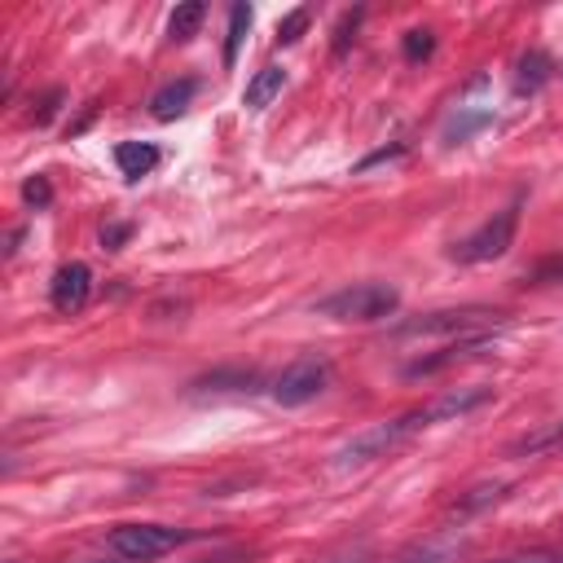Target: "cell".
Returning <instances> with one entry per match:
<instances>
[{"label":"cell","instance_id":"cell-22","mask_svg":"<svg viewBox=\"0 0 563 563\" xmlns=\"http://www.w3.org/2000/svg\"><path fill=\"white\" fill-rule=\"evenodd\" d=\"M501 493H506V484H484V488H471V497H457V501H453V510H457V515H466V510H479V506L497 501Z\"/></svg>","mask_w":563,"mask_h":563},{"label":"cell","instance_id":"cell-18","mask_svg":"<svg viewBox=\"0 0 563 563\" xmlns=\"http://www.w3.org/2000/svg\"><path fill=\"white\" fill-rule=\"evenodd\" d=\"M312 22V9H290L282 22H277V44H295Z\"/></svg>","mask_w":563,"mask_h":563},{"label":"cell","instance_id":"cell-6","mask_svg":"<svg viewBox=\"0 0 563 563\" xmlns=\"http://www.w3.org/2000/svg\"><path fill=\"white\" fill-rule=\"evenodd\" d=\"M330 387V361L325 356H299V361H290L277 378H273V400L282 405V409H299V405H308V400H317L321 391Z\"/></svg>","mask_w":563,"mask_h":563},{"label":"cell","instance_id":"cell-13","mask_svg":"<svg viewBox=\"0 0 563 563\" xmlns=\"http://www.w3.org/2000/svg\"><path fill=\"white\" fill-rule=\"evenodd\" d=\"M194 387L198 391H255L260 387V374L255 369H211Z\"/></svg>","mask_w":563,"mask_h":563},{"label":"cell","instance_id":"cell-26","mask_svg":"<svg viewBox=\"0 0 563 563\" xmlns=\"http://www.w3.org/2000/svg\"><path fill=\"white\" fill-rule=\"evenodd\" d=\"M356 26H361V9L343 13V22H339V31H334V53H347V44L356 40Z\"/></svg>","mask_w":563,"mask_h":563},{"label":"cell","instance_id":"cell-3","mask_svg":"<svg viewBox=\"0 0 563 563\" xmlns=\"http://www.w3.org/2000/svg\"><path fill=\"white\" fill-rule=\"evenodd\" d=\"M189 537H194V532L167 528V523H119V528L106 537V545H110V554L123 559V563H150V559H163L167 550L185 545Z\"/></svg>","mask_w":563,"mask_h":563},{"label":"cell","instance_id":"cell-25","mask_svg":"<svg viewBox=\"0 0 563 563\" xmlns=\"http://www.w3.org/2000/svg\"><path fill=\"white\" fill-rule=\"evenodd\" d=\"M22 198H26L35 211H44V207L53 202V185H48V176H31V180L22 185Z\"/></svg>","mask_w":563,"mask_h":563},{"label":"cell","instance_id":"cell-24","mask_svg":"<svg viewBox=\"0 0 563 563\" xmlns=\"http://www.w3.org/2000/svg\"><path fill=\"white\" fill-rule=\"evenodd\" d=\"M528 282L532 286H550V282H563V255H545L528 268Z\"/></svg>","mask_w":563,"mask_h":563},{"label":"cell","instance_id":"cell-9","mask_svg":"<svg viewBox=\"0 0 563 563\" xmlns=\"http://www.w3.org/2000/svg\"><path fill=\"white\" fill-rule=\"evenodd\" d=\"M194 92H198V84H194V79H176V84H163V88L150 97V114H154L158 123H167V119H176V114H185V110H189Z\"/></svg>","mask_w":563,"mask_h":563},{"label":"cell","instance_id":"cell-21","mask_svg":"<svg viewBox=\"0 0 563 563\" xmlns=\"http://www.w3.org/2000/svg\"><path fill=\"white\" fill-rule=\"evenodd\" d=\"M484 123H493V114L488 110H479V114H453V123L444 128V136L449 141H466L475 128H484Z\"/></svg>","mask_w":563,"mask_h":563},{"label":"cell","instance_id":"cell-2","mask_svg":"<svg viewBox=\"0 0 563 563\" xmlns=\"http://www.w3.org/2000/svg\"><path fill=\"white\" fill-rule=\"evenodd\" d=\"M396 308H400V290L387 282H356V286H343L317 303V312L334 317V321H383Z\"/></svg>","mask_w":563,"mask_h":563},{"label":"cell","instance_id":"cell-28","mask_svg":"<svg viewBox=\"0 0 563 563\" xmlns=\"http://www.w3.org/2000/svg\"><path fill=\"white\" fill-rule=\"evenodd\" d=\"M396 154H405V145H400V141H396V145H383V150H374L369 158H361V163H356V172H365V167H374V163H387V158H396Z\"/></svg>","mask_w":563,"mask_h":563},{"label":"cell","instance_id":"cell-19","mask_svg":"<svg viewBox=\"0 0 563 563\" xmlns=\"http://www.w3.org/2000/svg\"><path fill=\"white\" fill-rule=\"evenodd\" d=\"M457 541H440V537H431V541H422V545H413V550H405L396 563H435L440 554H449Z\"/></svg>","mask_w":563,"mask_h":563},{"label":"cell","instance_id":"cell-8","mask_svg":"<svg viewBox=\"0 0 563 563\" xmlns=\"http://www.w3.org/2000/svg\"><path fill=\"white\" fill-rule=\"evenodd\" d=\"M488 343H493V330H479V334H457V339H453V343H444L440 352L409 361V365H405V378H427V374H440V369H449V365H457V361H466V356L484 352Z\"/></svg>","mask_w":563,"mask_h":563},{"label":"cell","instance_id":"cell-11","mask_svg":"<svg viewBox=\"0 0 563 563\" xmlns=\"http://www.w3.org/2000/svg\"><path fill=\"white\" fill-rule=\"evenodd\" d=\"M488 387H453V391H444L440 400H431L427 409H431V418L440 422V418H462V413H471V409H479V405H488Z\"/></svg>","mask_w":563,"mask_h":563},{"label":"cell","instance_id":"cell-20","mask_svg":"<svg viewBox=\"0 0 563 563\" xmlns=\"http://www.w3.org/2000/svg\"><path fill=\"white\" fill-rule=\"evenodd\" d=\"M62 101H66V92H62V88L40 92V97H35V106H31V123H35V128H44V123L57 114V106H62Z\"/></svg>","mask_w":563,"mask_h":563},{"label":"cell","instance_id":"cell-12","mask_svg":"<svg viewBox=\"0 0 563 563\" xmlns=\"http://www.w3.org/2000/svg\"><path fill=\"white\" fill-rule=\"evenodd\" d=\"M282 88H286V70H282V66H260V70L251 75L246 92H242V106H246V110H264Z\"/></svg>","mask_w":563,"mask_h":563},{"label":"cell","instance_id":"cell-15","mask_svg":"<svg viewBox=\"0 0 563 563\" xmlns=\"http://www.w3.org/2000/svg\"><path fill=\"white\" fill-rule=\"evenodd\" d=\"M550 70H554V62H550L541 48H532V53H523V57H519V75H515V88H519V92H537V88L550 79Z\"/></svg>","mask_w":563,"mask_h":563},{"label":"cell","instance_id":"cell-29","mask_svg":"<svg viewBox=\"0 0 563 563\" xmlns=\"http://www.w3.org/2000/svg\"><path fill=\"white\" fill-rule=\"evenodd\" d=\"M497 563H519V554H510V559H497Z\"/></svg>","mask_w":563,"mask_h":563},{"label":"cell","instance_id":"cell-7","mask_svg":"<svg viewBox=\"0 0 563 563\" xmlns=\"http://www.w3.org/2000/svg\"><path fill=\"white\" fill-rule=\"evenodd\" d=\"M88 299H92V268H88L84 260L62 264V268L53 273V282H48V303H53V312L75 317V312L88 308Z\"/></svg>","mask_w":563,"mask_h":563},{"label":"cell","instance_id":"cell-17","mask_svg":"<svg viewBox=\"0 0 563 563\" xmlns=\"http://www.w3.org/2000/svg\"><path fill=\"white\" fill-rule=\"evenodd\" d=\"M400 53H405V62H427V57L435 53V35H431L427 26H413V31H405Z\"/></svg>","mask_w":563,"mask_h":563},{"label":"cell","instance_id":"cell-16","mask_svg":"<svg viewBox=\"0 0 563 563\" xmlns=\"http://www.w3.org/2000/svg\"><path fill=\"white\" fill-rule=\"evenodd\" d=\"M246 31H251V4H233L229 9V31H224V66L238 62V48H242Z\"/></svg>","mask_w":563,"mask_h":563},{"label":"cell","instance_id":"cell-1","mask_svg":"<svg viewBox=\"0 0 563 563\" xmlns=\"http://www.w3.org/2000/svg\"><path fill=\"white\" fill-rule=\"evenodd\" d=\"M431 422H435V418H431L427 405H422V409H409V413H400V418L374 422V427L356 431V435L334 453V462H339V466H347V462H374V457L391 453L396 444H405L413 431H422V427H431Z\"/></svg>","mask_w":563,"mask_h":563},{"label":"cell","instance_id":"cell-5","mask_svg":"<svg viewBox=\"0 0 563 563\" xmlns=\"http://www.w3.org/2000/svg\"><path fill=\"white\" fill-rule=\"evenodd\" d=\"M506 312H488V308H444V312H427L418 321L396 325V339H435V334H479V330H497Z\"/></svg>","mask_w":563,"mask_h":563},{"label":"cell","instance_id":"cell-10","mask_svg":"<svg viewBox=\"0 0 563 563\" xmlns=\"http://www.w3.org/2000/svg\"><path fill=\"white\" fill-rule=\"evenodd\" d=\"M114 167L128 176V180H141L158 167V150L150 141H119L114 145Z\"/></svg>","mask_w":563,"mask_h":563},{"label":"cell","instance_id":"cell-27","mask_svg":"<svg viewBox=\"0 0 563 563\" xmlns=\"http://www.w3.org/2000/svg\"><path fill=\"white\" fill-rule=\"evenodd\" d=\"M128 238H132V224H128V220H110V224H101V246H106V251H119Z\"/></svg>","mask_w":563,"mask_h":563},{"label":"cell","instance_id":"cell-23","mask_svg":"<svg viewBox=\"0 0 563 563\" xmlns=\"http://www.w3.org/2000/svg\"><path fill=\"white\" fill-rule=\"evenodd\" d=\"M559 440H563V422H554V427H545V431L523 435V440L515 444V453H541V449H550V444H559Z\"/></svg>","mask_w":563,"mask_h":563},{"label":"cell","instance_id":"cell-30","mask_svg":"<svg viewBox=\"0 0 563 563\" xmlns=\"http://www.w3.org/2000/svg\"><path fill=\"white\" fill-rule=\"evenodd\" d=\"M92 563H97V559H92Z\"/></svg>","mask_w":563,"mask_h":563},{"label":"cell","instance_id":"cell-14","mask_svg":"<svg viewBox=\"0 0 563 563\" xmlns=\"http://www.w3.org/2000/svg\"><path fill=\"white\" fill-rule=\"evenodd\" d=\"M202 18H207V4H202V0L176 4V9H172V18H167V35H172V44H185L189 35H198Z\"/></svg>","mask_w":563,"mask_h":563},{"label":"cell","instance_id":"cell-4","mask_svg":"<svg viewBox=\"0 0 563 563\" xmlns=\"http://www.w3.org/2000/svg\"><path fill=\"white\" fill-rule=\"evenodd\" d=\"M515 229H519V202L493 211L475 233H466L462 242L449 246V260L453 264H484V260H501L515 242Z\"/></svg>","mask_w":563,"mask_h":563}]
</instances>
